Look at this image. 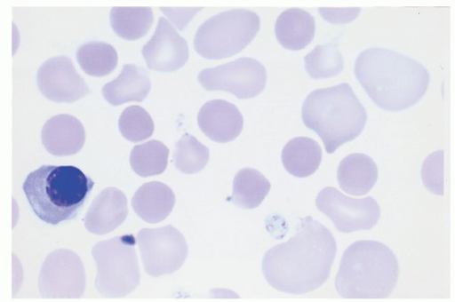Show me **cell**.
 Listing matches in <instances>:
<instances>
[{
  "instance_id": "1",
  "label": "cell",
  "mask_w": 455,
  "mask_h": 302,
  "mask_svg": "<svg viewBox=\"0 0 455 302\" xmlns=\"http://www.w3.org/2000/svg\"><path fill=\"white\" fill-rule=\"evenodd\" d=\"M336 253L332 234L308 216L301 219L294 237L265 253L262 273L280 291L307 294L327 282Z\"/></svg>"
},
{
  "instance_id": "2",
  "label": "cell",
  "mask_w": 455,
  "mask_h": 302,
  "mask_svg": "<svg viewBox=\"0 0 455 302\" xmlns=\"http://www.w3.org/2000/svg\"><path fill=\"white\" fill-rule=\"evenodd\" d=\"M355 72L371 100L388 111L404 110L419 103L430 84V74L423 64L382 48L362 52Z\"/></svg>"
},
{
  "instance_id": "3",
  "label": "cell",
  "mask_w": 455,
  "mask_h": 302,
  "mask_svg": "<svg viewBox=\"0 0 455 302\" xmlns=\"http://www.w3.org/2000/svg\"><path fill=\"white\" fill-rule=\"evenodd\" d=\"M94 181L74 166H43L31 172L23 191L35 214L58 225L77 217L89 199Z\"/></svg>"
},
{
  "instance_id": "4",
  "label": "cell",
  "mask_w": 455,
  "mask_h": 302,
  "mask_svg": "<svg viewBox=\"0 0 455 302\" xmlns=\"http://www.w3.org/2000/svg\"><path fill=\"white\" fill-rule=\"evenodd\" d=\"M399 278V262L393 250L375 241H359L345 251L335 280L345 298H386Z\"/></svg>"
},
{
  "instance_id": "5",
  "label": "cell",
  "mask_w": 455,
  "mask_h": 302,
  "mask_svg": "<svg viewBox=\"0 0 455 302\" xmlns=\"http://www.w3.org/2000/svg\"><path fill=\"white\" fill-rule=\"evenodd\" d=\"M302 122L319 135L327 154L332 155L360 136L367 113L352 87L341 83L313 91L303 103Z\"/></svg>"
},
{
  "instance_id": "6",
  "label": "cell",
  "mask_w": 455,
  "mask_h": 302,
  "mask_svg": "<svg viewBox=\"0 0 455 302\" xmlns=\"http://www.w3.org/2000/svg\"><path fill=\"white\" fill-rule=\"evenodd\" d=\"M259 28V17L253 12L238 9L220 13L197 30L196 51L208 60L233 57L254 40Z\"/></svg>"
},
{
  "instance_id": "7",
  "label": "cell",
  "mask_w": 455,
  "mask_h": 302,
  "mask_svg": "<svg viewBox=\"0 0 455 302\" xmlns=\"http://www.w3.org/2000/svg\"><path fill=\"white\" fill-rule=\"evenodd\" d=\"M137 239L132 234L100 242L92 248L97 264V290L106 298H123L140 283Z\"/></svg>"
},
{
  "instance_id": "8",
  "label": "cell",
  "mask_w": 455,
  "mask_h": 302,
  "mask_svg": "<svg viewBox=\"0 0 455 302\" xmlns=\"http://www.w3.org/2000/svg\"><path fill=\"white\" fill-rule=\"evenodd\" d=\"M145 272L151 277L172 274L180 270L188 249L182 234L172 225L142 229L137 235Z\"/></svg>"
},
{
  "instance_id": "9",
  "label": "cell",
  "mask_w": 455,
  "mask_h": 302,
  "mask_svg": "<svg viewBox=\"0 0 455 302\" xmlns=\"http://www.w3.org/2000/svg\"><path fill=\"white\" fill-rule=\"evenodd\" d=\"M198 81L207 91H223L233 93L240 99H248L258 96L265 89L267 72L259 61L241 58L202 70Z\"/></svg>"
},
{
  "instance_id": "10",
  "label": "cell",
  "mask_w": 455,
  "mask_h": 302,
  "mask_svg": "<svg viewBox=\"0 0 455 302\" xmlns=\"http://www.w3.org/2000/svg\"><path fill=\"white\" fill-rule=\"evenodd\" d=\"M316 206L343 234L369 231L381 218V209L372 197L355 200L327 187L317 196Z\"/></svg>"
},
{
  "instance_id": "11",
  "label": "cell",
  "mask_w": 455,
  "mask_h": 302,
  "mask_svg": "<svg viewBox=\"0 0 455 302\" xmlns=\"http://www.w3.org/2000/svg\"><path fill=\"white\" fill-rule=\"evenodd\" d=\"M39 289L48 298H81L86 289V274L80 256L65 249L49 254L40 274Z\"/></svg>"
},
{
  "instance_id": "12",
  "label": "cell",
  "mask_w": 455,
  "mask_h": 302,
  "mask_svg": "<svg viewBox=\"0 0 455 302\" xmlns=\"http://www.w3.org/2000/svg\"><path fill=\"white\" fill-rule=\"evenodd\" d=\"M37 85L54 102H75L90 93L85 81L66 56L52 58L43 64L37 72Z\"/></svg>"
},
{
  "instance_id": "13",
  "label": "cell",
  "mask_w": 455,
  "mask_h": 302,
  "mask_svg": "<svg viewBox=\"0 0 455 302\" xmlns=\"http://www.w3.org/2000/svg\"><path fill=\"white\" fill-rule=\"evenodd\" d=\"M142 55L150 69L173 72L188 61V47L175 28L165 18H160L154 36L142 48Z\"/></svg>"
},
{
  "instance_id": "14",
  "label": "cell",
  "mask_w": 455,
  "mask_h": 302,
  "mask_svg": "<svg viewBox=\"0 0 455 302\" xmlns=\"http://www.w3.org/2000/svg\"><path fill=\"white\" fill-rule=\"evenodd\" d=\"M202 131L212 140L227 143L235 140L243 128V118L233 103L214 99L205 103L198 115Z\"/></svg>"
},
{
  "instance_id": "15",
  "label": "cell",
  "mask_w": 455,
  "mask_h": 302,
  "mask_svg": "<svg viewBox=\"0 0 455 302\" xmlns=\"http://www.w3.org/2000/svg\"><path fill=\"white\" fill-rule=\"evenodd\" d=\"M129 214L126 195L117 187H107L92 202L84 223L86 229L96 235L116 231Z\"/></svg>"
},
{
  "instance_id": "16",
  "label": "cell",
  "mask_w": 455,
  "mask_h": 302,
  "mask_svg": "<svg viewBox=\"0 0 455 302\" xmlns=\"http://www.w3.org/2000/svg\"><path fill=\"white\" fill-rule=\"evenodd\" d=\"M42 138L51 155L64 157L80 153L85 144L86 133L84 126L78 119L61 115L46 123Z\"/></svg>"
},
{
  "instance_id": "17",
  "label": "cell",
  "mask_w": 455,
  "mask_h": 302,
  "mask_svg": "<svg viewBox=\"0 0 455 302\" xmlns=\"http://www.w3.org/2000/svg\"><path fill=\"white\" fill-rule=\"evenodd\" d=\"M176 197L172 188L159 181L142 185L132 198L135 213L144 221L162 222L172 213Z\"/></svg>"
},
{
  "instance_id": "18",
  "label": "cell",
  "mask_w": 455,
  "mask_h": 302,
  "mask_svg": "<svg viewBox=\"0 0 455 302\" xmlns=\"http://www.w3.org/2000/svg\"><path fill=\"white\" fill-rule=\"evenodd\" d=\"M150 89L147 70L134 64H127L116 81L103 87L102 95L109 104L119 106L131 101L142 102Z\"/></svg>"
},
{
  "instance_id": "19",
  "label": "cell",
  "mask_w": 455,
  "mask_h": 302,
  "mask_svg": "<svg viewBox=\"0 0 455 302\" xmlns=\"http://www.w3.org/2000/svg\"><path fill=\"white\" fill-rule=\"evenodd\" d=\"M337 179L341 190L354 196L365 195L378 179V168L371 158L354 154L340 162Z\"/></svg>"
},
{
  "instance_id": "20",
  "label": "cell",
  "mask_w": 455,
  "mask_h": 302,
  "mask_svg": "<svg viewBox=\"0 0 455 302\" xmlns=\"http://www.w3.org/2000/svg\"><path fill=\"white\" fill-rule=\"evenodd\" d=\"M315 30V18L301 9L287 10L280 15L275 24L279 44L290 51L307 48L314 40Z\"/></svg>"
},
{
  "instance_id": "21",
  "label": "cell",
  "mask_w": 455,
  "mask_h": 302,
  "mask_svg": "<svg viewBox=\"0 0 455 302\" xmlns=\"http://www.w3.org/2000/svg\"><path fill=\"white\" fill-rule=\"evenodd\" d=\"M323 160L321 146L313 139L299 137L283 147L282 162L285 170L297 178H307L319 169Z\"/></svg>"
},
{
  "instance_id": "22",
  "label": "cell",
  "mask_w": 455,
  "mask_h": 302,
  "mask_svg": "<svg viewBox=\"0 0 455 302\" xmlns=\"http://www.w3.org/2000/svg\"><path fill=\"white\" fill-rule=\"evenodd\" d=\"M271 187L270 181L257 170L243 169L235 178L233 195L228 200L242 209H255L269 195Z\"/></svg>"
},
{
  "instance_id": "23",
  "label": "cell",
  "mask_w": 455,
  "mask_h": 302,
  "mask_svg": "<svg viewBox=\"0 0 455 302\" xmlns=\"http://www.w3.org/2000/svg\"><path fill=\"white\" fill-rule=\"evenodd\" d=\"M153 10L148 7H116L110 12L113 30L126 41H137L154 24Z\"/></svg>"
},
{
  "instance_id": "24",
  "label": "cell",
  "mask_w": 455,
  "mask_h": 302,
  "mask_svg": "<svg viewBox=\"0 0 455 302\" xmlns=\"http://www.w3.org/2000/svg\"><path fill=\"white\" fill-rule=\"evenodd\" d=\"M169 148L159 140L137 145L131 154V166L139 176H157L165 171L169 162Z\"/></svg>"
},
{
  "instance_id": "25",
  "label": "cell",
  "mask_w": 455,
  "mask_h": 302,
  "mask_svg": "<svg viewBox=\"0 0 455 302\" xmlns=\"http://www.w3.org/2000/svg\"><path fill=\"white\" fill-rule=\"evenodd\" d=\"M77 60L86 74L100 78L116 68L118 53L108 44L92 42L80 47Z\"/></svg>"
},
{
  "instance_id": "26",
  "label": "cell",
  "mask_w": 455,
  "mask_h": 302,
  "mask_svg": "<svg viewBox=\"0 0 455 302\" xmlns=\"http://www.w3.org/2000/svg\"><path fill=\"white\" fill-rule=\"evenodd\" d=\"M210 161V150L195 136L184 134L176 143L173 163L185 174H196L203 171Z\"/></svg>"
},
{
  "instance_id": "27",
  "label": "cell",
  "mask_w": 455,
  "mask_h": 302,
  "mask_svg": "<svg viewBox=\"0 0 455 302\" xmlns=\"http://www.w3.org/2000/svg\"><path fill=\"white\" fill-rule=\"evenodd\" d=\"M306 68L311 78L330 79L344 70L343 54L335 44L317 46L305 58Z\"/></svg>"
},
{
  "instance_id": "28",
  "label": "cell",
  "mask_w": 455,
  "mask_h": 302,
  "mask_svg": "<svg viewBox=\"0 0 455 302\" xmlns=\"http://www.w3.org/2000/svg\"><path fill=\"white\" fill-rule=\"evenodd\" d=\"M119 128L126 139L137 143L153 136L156 126L148 111L140 106H131L123 112Z\"/></svg>"
},
{
  "instance_id": "29",
  "label": "cell",
  "mask_w": 455,
  "mask_h": 302,
  "mask_svg": "<svg viewBox=\"0 0 455 302\" xmlns=\"http://www.w3.org/2000/svg\"><path fill=\"white\" fill-rule=\"evenodd\" d=\"M422 178L425 186L437 195L444 194V151L440 150L428 156L424 163Z\"/></svg>"
},
{
  "instance_id": "30",
  "label": "cell",
  "mask_w": 455,
  "mask_h": 302,
  "mask_svg": "<svg viewBox=\"0 0 455 302\" xmlns=\"http://www.w3.org/2000/svg\"><path fill=\"white\" fill-rule=\"evenodd\" d=\"M321 15L329 22L346 24L356 19L361 9H319Z\"/></svg>"
}]
</instances>
